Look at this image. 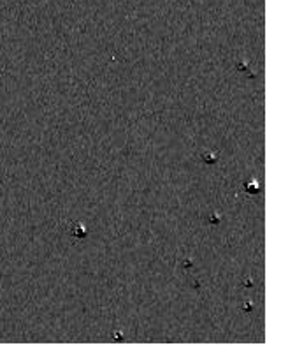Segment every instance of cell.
I'll return each mask as SVG.
<instances>
[{
  "label": "cell",
  "mask_w": 281,
  "mask_h": 361,
  "mask_svg": "<svg viewBox=\"0 0 281 361\" xmlns=\"http://www.w3.org/2000/svg\"><path fill=\"white\" fill-rule=\"evenodd\" d=\"M74 234H76V236H85V234H86V229L83 227V225H79V227L74 229Z\"/></svg>",
  "instance_id": "6da1fadb"
}]
</instances>
